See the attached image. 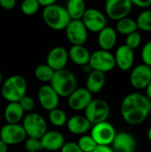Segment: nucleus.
<instances>
[{
  "label": "nucleus",
  "instance_id": "39448f33",
  "mask_svg": "<svg viewBox=\"0 0 151 152\" xmlns=\"http://www.w3.org/2000/svg\"><path fill=\"white\" fill-rule=\"evenodd\" d=\"M110 108L103 99H93L85 110V117L92 126L105 122L109 117Z\"/></svg>",
  "mask_w": 151,
  "mask_h": 152
},
{
  "label": "nucleus",
  "instance_id": "f257e3e1",
  "mask_svg": "<svg viewBox=\"0 0 151 152\" xmlns=\"http://www.w3.org/2000/svg\"><path fill=\"white\" fill-rule=\"evenodd\" d=\"M150 101L144 94L139 93L127 94L120 107L123 119L132 126L143 123L150 115Z\"/></svg>",
  "mask_w": 151,
  "mask_h": 152
},
{
  "label": "nucleus",
  "instance_id": "c9c22d12",
  "mask_svg": "<svg viewBox=\"0 0 151 152\" xmlns=\"http://www.w3.org/2000/svg\"><path fill=\"white\" fill-rule=\"evenodd\" d=\"M61 152H82V151L80 150L77 142H69L64 143V145L61 149Z\"/></svg>",
  "mask_w": 151,
  "mask_h": 152
},
{
  "label": "nucleus",
  "instance_id": "a211bd4d",
  "mask_svg": "<svg viewBox=\"0 0 151 152\" xmlns=\"http://www.w3.org/2000/svg\"><path fill=\"white\" fill-rule=\"evenodd\" d=\"M110 147L114 152H134L136 149V141L129 133H117Z\"/></svg>",
  "mask_w": 151,
  "mask_h": 152
},
{
  "label": "nucleus",
  "instance_id": "5701e85b",
  "mask_svg": "<svg viewBox=\"0 0 151 152\" xmlns=\"http://www.w3.org/2000/svg\"><path fill=\"white\" fill-rule=\"evenodd\" d=\"M106 84V75L102 72L91 70L87 79H86V86L85 88L92 94L100 93Z\"/></svg>",
  "mask_w": 151,
  "mask_h": 152
},
{
  "label": "nucleus",
  "instance_id": "f03ea898",
  "mask_svg": "<svg viewBox=\"0 0 151 152\" xmlns=\"http://www.w3.org/2000/svg\"><path fill=\"white\" fill-rule=\"evenodd\" d=\"M27 92V81L20 75H12L1 85V94L8 102H19Z\"/></svg>",
  "mask_w": 151,
  "mask_h": 152
},
{
  "label": "nucleus",
  "instance_id": "20e7f679",
  "mask_svg": "<svg viewBox=\"0 0 151 152\" xmlns=\"http://www.w3.org/2000/svg\"><path fill=\"white\" fill-rule=\"evenodd\" d=\"M50 83V86L60 97H69L77 89L76 76L67 69L55 71Z\"/></svg>",
  "mask_w": 151,
  "mask_h": 152
},
{
  "label": "nucleus",
  "instance_id": "e433bc0d",
  "mask_svg": "<svg viewBox=\"0 0 151 152\" xmlns=\"http://www.w3.org/2000/svg\"><path fill=\"white\" fill-rule=\"evenodd\" d=\"M133 6H136L142 9H149L151 6V0H131Z\"/></svg>",
  "mask_w": 151,
  "mask_h": 152
},
{
  "label": "nucleus",
  "instance_id": "2f4dec72",
  "mask_svg": "<svg viewBox=\"0 0 151 152\" xmlns=\"http://www.w3.org/2000/svg\"><path fill=\"white\" fill-rule=\"evenodd\" d=\"M142 35L141 33H139L138 31L133 32L129 35L126 36L125 38V45L128 46L130 49L133 50L138 48L140 46V45L142 44Z\"/></svg>",
  "mask_w": 151,
  "mask_h": 152
},
{
  "label": "nucleus",
  "instance_id": "72a5a7b5",
  "mask_svg": "<svg viewBox=\"0 0 151 152\" xmlns=\"http://www.w3.org/2000/svg\"><path fill=\"white\" fill-rule=\"evenodd\" d=\"M20 107L22 108V110H24V112H28L30 113L32 112V110L35 109V101L32 97L25 95L20 102H19Z\"/></svg>",
  "mask_w": 151,
  "mask_h": 152
},
{
  "label": "nucleus",
  "instance_id": "37998d69",
  "mask_svg": "<svg viewBox=\"0 0 151 152\" xmlns=\"http://www.w3.org/2000/svg\"><path fill=\"white\" fill-rule=\"evenodd\" d=\"M147 136H148V139L150 140V142H151V126L149 128L148 130V133H147Z\"/></svg>",
  "mask_w": 151,
  "mask_h": 152
},
{
  "label": "nucleus",
  "instance_id": "412c9836",
  "mask_svg": "<svg viewBox=\"0 0 151 152\" xmlns=\"http://www.w3.org/2000/svg\"><path fill=\"white\" fill-rule=\"evenodd\" d=\"M66 126L71 134L81 136L85 135L92 128L91 123L85 116L81 115H76L69 118Z\"/></svg>",
  "mask_w": 151,
  "mask_h": 152
},
{
  "label": "nucleus",
  "instance_id": "c85d7f7f",
  "mask_svg": "<svg viewBox=\"0 0 151 152\" xmlns=\"http://www.w3.org/2000/svg\"><path fill=\"white\" fill-rule=\"evenodd\" d=\"M136 23L138 29L151 32V9H147L142 12L137 17Z\"/></svg>",
  "mask_w": 151,
  "mask_h": 152
},
{
  "label": "nucleus",
  "instance_id": "f3484780",
  "mask_svg": "<svg viewBox=\"0 0 151 152\" xmlns=\"http://www.w3.org/2000/svg\"><path fill=\"white\" fill-rule=\"evenodd\" d=\"M116 66L121 70L127 71L133 69L134 63V52L125 45L117 47L114 54Z\"/></svg>",
  "mask_w": 151,
  "mask_h": 152
},
{
  "label": "nucleus",
  "instance_id": "dca6fc26",
  "mask_svg": "<svg viewBox=\"0 0 151 152\" xmlns=\"http://www.w3.org/2000/svg\"><path fill=\"white\" fill-rule=\"evenodd\" d=\"M37 99L41 107L48 111L58 108L60 103V96L50 85H44L39 88Z\"/></svg>",
  "mask_w": 151,
  "mask_h": 152
},
{
  "label": "nucleus",
  "instance_id": "c756f323",
  "mask_svg": "<svg viewBox=\"0 0 151 152\" xmlns=\"http://www.w3.org/2000/svg\"><path fill=\"white\" fill-rule=\"evenodd\" d=\"M77 143L82 152H93L98 146L91 135H85V134L82 135L78 139Z\"/></svg>",
  "mask_w": 151,
  "mask_h": 152
},
{
  "label": "nucleus",
  "instance_id": "bb28decb",
  "mask_svg": "<svg viewBox=\"0 0 151 152\" xmlns=\"http://www.w3.org/2000/svg\"><path fill=\"white\" fill-rule=\"evenodd\" d=\"M54 72L55 71H53L46 64H40L36 67L34 70V75H35V77L40 82L48 83L52 81Z\"/></svg>",
  "mask_w": 151,
  "mask_h": 152
},
{
  "label": "nucleus",
  "instance_id": "4be33fe9",
  "mask_svg": "<svg viewBox=\"0 0 151 152\" xmlns=\"http://www.w3.org/2000/svg\"><path fill=\"white\" fill-rule=\"evenodd\" d=\"M69 59L75 64L85 67L88 65L91 53L85 45H72L68 51Z\"/></svg>",
  "mask_w": 151,
  "mask_h": 152
},
{
  "label": "nucleus",
  "instance_id": "7ed1b4c3",
  "mask_svg": "<svg viewBox=\"0 0 151 152\" xmlns=\"http://www.w3.org/2000/svg\"><path fill=\"white\" fill-rule=\"evenodd\" d=\"M43 19L50 28L58 31L64 30L71 20L66 8L56 3L44 8Z\"/></svg>",
  "mask_w": 151,
  "mask_h": 152
},
{
  "label": "nucleus",
  "instance_id": "79ce46f5",
  "mask_svg": "<svg viewBox=\"0 0 151 152\" xmlns=\"http://www.w3.org/2000/svg\"><path fill=\"white\" fill-rule=\"evenodd\" d=\"M146 96L150 101H151V81L146 87Z\"/></svg>",
  "mask_w": 151,
  "mask_h": 152
},
{
  "label": "nucleus",
  "instance_id": "7c9ffc66",
  "mask_svg": "<svg viewBox=\"0 0 151 152\" xmlns=\"http://www.w3.org/2000/svg\"><path fill=\"white\" fill-rule=\"evenodd\" d=\"M40 8L37 0H25L20 4L21 12L27 16H32L36 14Z\"/></svg>",
  "mask_w": 151,
  "mask_h": 152
},
{
  "label": "nucleus",
  "instance_id": "49530a36",
  "mask_svg": "<svg viewBox=\"0 0 151 152\" xmlns=\"http://www.w3.org/2000/svg\"><path fill=\"white\" fill-rule=\"evenodd\" d=\"M0 121H1V113H0Z\"/></svg>",
  "mask_w": 151,
  "mask_h": 152
},
{
  "label": "nucleus",
  "instance_id": "6ab92c4d",
  "mask_svg": "<svg viewBox=\"0 0 151 152\" xmlns=\"http://www.w3.org/2000/svg\"><path fill=\"white\" fill-rule=\"evenodd\" d=\"M43 150L47 151H61L64 145L65 138L63 134L58 131H46V133L40 138Z\"/></svg>",
  "mask_w": 151,
  "mask_h": 152
},
{
  "label": "nucleus",
  "instance_id": "4c0bfd02",
  "mask_svg": "<svg viewBox=\"0 0 151 152\" xmlns=\"http://www.w3.org/2000/svg\"><path fill=\"white\" fill-rule=\"evenodd\" d=\"M15 0H0V6L4 10H12L15 7Z\"/></svg>",
  "mask_w": 151,
  "mask_h": 152
},
{
  "label": "nucleus",
  "instance_id": "393cba45",
  "mask_svg": "<svg viewBox=\"0 0 151 152\" xmlns=\"http://www.w3.org/2000/svg\"><path fill=\"white\" fill-rule=\"evenodd\" d=\"M65 8L71 20H80L86 10L83 0H69Z\"/></svg>",
  "mask_w": 151,
  "mask_h": 152
},
{
  "label": "nucleus",
  "instance_id": "473e14b6",
  "mask_svg": "<svg viewBox=\"0 0 151 152\" xmlns=\"http://www.w3.org/2000/svg\"><path fill=\"white\" fill-rule=\"evenodd\" d=\"M25 150L27 152H39L43 150L40 139L28 137L25 142Z\"/></svg>",
  "mask_w": 151,
  "mask_h": 152
},
{
  "label": "nucleus",
  "instance_id": "2eb2a0df",
  "mask_svg": "<svg viewBox=\"0 0 151 152\" xmlns=\"http://www.w3.org/2000/svg\"><path fill=\"white\" fill-rule=\"evenodd\" d=\"M93 100V94L85 88H77L69 97L68 105L75 111L85 110Z\"/></svg>",
  "mask_w": 151,
  "mask_h": 152
},
{
  "label": "nucleus",
  "instance_id": "1a4fd4ad",
  "mask_svg": "<svg viewBox=\"0 0 151 152\" xmlns=\"http://www.w3.org/2000/svg\"><path fill=\"white\" fill-rule=\"evenodd\" d=\"M81 20L88 31L94 33H99L108 26L106 15L95 8H86Z\"/></svg>",
  "mask_w": 151,
  "mask_h": 152
},
{
  "label": "nucleus",
  "instance_id": "0eeeda50",
  "mask_svg": "<svg viewBox=\"0 0 151 152\" xmlns=\"http://www.w3.org/2000/svg\"><path fill=\"white\" fill-rule=\"evenodd\" d=\"M88 65L92 70L100 71L104 74L109 72L116 67L114 54L109 51L97 50L91 53Z\"/></svg>",
  "mask_w": 151,
  "mask_h": 152
},
{
  "label": "nucleus",
  "instance_id": "c03bdc74",
  "mask_svg": "<svg viewBox=\"0 0 151 152\" xmlns=\"http://www.w3.org/2000/svg\"><path fill=\"white\" fill-rule=\"evenodd\" d=\"M2 81H3V76H2V73L0 71V86L2 85Z\"/></svg>",
  "mask_w": 151,
  "mask_h": 152
},
{
  "label": "nucleus",
  "instance_id": "a19ab883",
  "mask_svg": "<svg viewBox=\"0 0 151 152\" xmlns=\"http://www.w3.org/2000/svg\"><path fill=\"white\" fill-rule=\"evenodd\" d=\"M8 145L5 144L2 140H0V152H7Z\"/></svg>",
  "mask_w": 151,
  "mask_h": 152
},
{
  "label": "nucleus",
  "instance_id": "f8f14e48",
  "mask_svg": "<svg viewBox=\"0 0 151 152\" xmlns=\"http://www.w3.org/2000/svg\"><path fill=\"white\" fill-rule=\"evenodd\" d=\"M66 37L72 45H84L88 39V30L82 20H70L66 28Z\"/></svg>",
  "mask_w": 151,
  "mask_h": 152
},
{
  "label": "nucleus",
  "instance_id": "cd10ccee",
  "mask_svg": "<svg viewBox=\"0 0 151 152\" xmlns=\"http://www.w3.org/2000/svg\"><path fill=\"white\" fill-rule=\"evenodd\" d=\"M48 118L51 124L57 127L65 126L68 121V117H67L66 112L59 108L50 110L48 114Z\"/></svg>",
  "mask_w": 151,
  "mask_h": 152
},
{
  "label": "nucleus",
  "instance_id": "9b49d317",
  "mask_svg": "<svg viewBox=\"0 0 151 152\" xmlns=\"http://www.w3.org/2000/svg\"><path fill=\"white\" fill-rule=\"evenodd\" d=\"M26 137L27 134L20 124H6L0 130V140L8 146L21 143Z\"/></svg>",
  "mask_w": 151,
  "mask_h": 152
},
{
  "label": "nucleus",
  "instance_id": "b1692460",
  "mask_svg": "<svg viewBox=\"0 0 151 152\" xmlns=\"http://www.w3.org/2000/svg\"><path fill=\"white\" fill-rule=\"evenodd\" d=\"M25 112L19 102H8L6 105L4 117L7 124H20L23 119Z\"/></svg>",
  "mask_w": 151,
  "mask_h": 152
},
{
  "label": "nucleus",
  "instance_id": "4468645a",
  "mask_svg": "<svg viewBox=\"0 0 151 152\" xmlns=\"http://www.w3.org/2000/svg\"><path fill=\"white\" fill-rule=\"evenodd\" d=\"M69 61L68 50L63 46H55L50 50L46 57V65L53 71H59L66 69Z\"/></svg>",
  "mask_w": 151,
  "mask_h": 152
},
{
  "label": "nucleus",
  "instance_id": "f704fd0d",
  "mask_svg": "<svg viewBox=\"0 0 151 152\" xmlns=\"http://www.w3.org/2000/svg\"><path fill=\"white\" fill-rule=\"evenodd\" d=\"M142 60L143 64L151 68V40L148 41L142 49Z\"/></svg>",
  "mask_w": 151,
  "mask_h": 152
},
{
  "label": "nucleus",
  "instance_id": "ddd939ff",
  "mask_svg": "<svg viewBox=\"0 0 151 152\" xmlns=\"http://www.w3.org/2000/svg\"><path fill=\"white\" fill-rule=\"evenodd\" d=\"M151 81V68L145 65L140 64L135 66L130 74V83L132 86L137 90L146 89Z\"/></svg>",
  "mask_w": 151,
  "mask_h": 152
},
{
  "label": "nucleus",
  "instance_id": "a18cd8bd",
  "mask_svg": "<svg viewBox=\"0 0 151 152\" xmlns=\"http://www.w3.org/2000/svg\"><path fill=\"white\" fill-rule=\"evenodd\" d=\"M150 113H151V101L150 102Z\"/></svg>",
  "mask_w": 151,
  "mask_h": 152
},
{
  "label": "nucleus",
  "instance_id": "9d476101",
  "mask_svg": "<svg viewBox=\"0 0 151 152\" xmlns=\"http://www.w3.org/2000/svg\"><path fill=\"white\" fill-rule=\"evenodd\" d=\"M132 9L131 0H108L105 4L106 15L117 21L128 17Z\"/></svg>",
  "mask_w": 151,
  "mask_h": 152
},
{
  "label": "nucleus",
  "instance_id": "a878e982",
  "mask_svg": "<svg viewBox=\"0 0 151 152\" xmlns=\"http://www.w3.org/2000/svg\"><path fill=\"white\" fill-rule=\"evenodd\" d=\"M115 29L117 32L127 36L133 32L137 31L138 27H137V23H136L135 20L129 18V17H125V18L117 21Z\"/></svg>",
  "mask_w": 151,
  "mask_h": 152
},
{
  "label": "nucleus",
  "instance_id": "ea45409f",
  "mask_svg": "<svg viewBox=\"0 0 151 152\" xmlns=\"http://www.w3.org/2000/svg\"><path fill=\"white\" fill-rule=\"evenodd\" d=\"M93 152H114L110 146H97Z\"/></svg>",
  "mask_w": 151,
  "mask_h": 152
},
{
  "label": "nucleus",
  "instance_id": "aec40b11",
  "mask_svg": "<svg viewBox=\"0 0 151 152\" xmlns=\"http://www.w3.org/2000/svg\"><path fill=\"white\" fill-rule=\"evenodd\" d=\"M97 40L101 50L110 52V50L113 49L117 44V32L114 28L107 26L98 33Z\"/></svg>",
  "mask_w": 151,
  "mask_h": 152
},
{
  "label": "nucleus",
  "instance_id": "6e6552de",
  "mask_svg": "<svg viewBox=\"0 0 151 152\" xmlns=\"http://www.w3.org/2000/svg\"><path fill=\"white\" fill-rule=\"evenodd\" d=\"M117 132L113 125L105 121L92 126L91 136L99 146H110Z\"/></svg>",
  "mask_w": 151,
  "mask_h": 152
},
{
  "label": "nucleus",
  "instance_id": "423d86ee",
  "mask_svg": "<svg viewBox=\"0 0 151 152\" xmlns=\"http://www.w3.org/2000/svg\"><path fill=\"white\" fill-rule=\"evenodd\" d=\"M22 127L27 136L40 139L47 131L45 119L38 113L30 112L24 116L22 119Z\"/></svg>",
  "mask_w": 151,
  "mask_h": 152
},
{
  "label": "nucleus",
  "instance_id": "58836bf2",
  "mask_svg": "<svg viewBox=\"0 0 151 152\" xmlns=\"http://www.w3.org/2000/svg\"><path fill=\"white\" fill-rule=\"evenodd\" d=\"M37 2H38L40 7L42 6L44 8L48 7V6H50V5H52V4L56 3L55 0H37Z\"/></svg>",
  "mask_w": 151,
  "mask_h": 152
}]
</instances>
